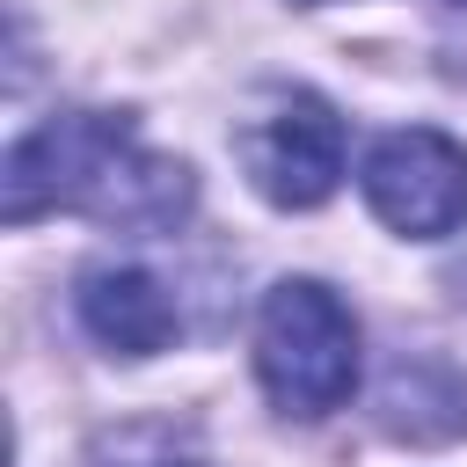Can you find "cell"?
<instances>
[{"instance_id":"cell-8","label":"cell","mask_w":467,"mask_h":467,"mask_svg":"<svg viewBox=\"0 0 467 467\" xmlns=\"http://www.w3.org/2000/svg\"><path fill=\"white\" fill-rule=\"evenodd\" d=\"M460 7H467V0H460Z\"/></svg>"},{"instance_id":"cell-4","label":"cell","mask_w":467,"mask_h":467,"mask_svg":"<svg viewBox=\"0 0 467 467\" xmlns=\"http://www.w3.org/2000/svg\"><path fill=\"white\" fill-rule=\"evenodd\" d=\"M241 168L248 182L277 204V212H314L336 182H343V117L306 95V88H285L270 95L248 131H241Z\"/></svg>"},{"instance_id":"cell-1","label":"cell","mask_w":467,"mask_h":467,"mask_svg":"<svg viewBox=\"0 0 467 467\" xmlns=\"http://www.w3.org/2000/svg\"><path fill=\"white\" fill-rule=\"evenodd\" d=\"M0 212L7 226H29L44 212H88L102 226L161 234L190 212V168L146 153L131 117L117 109H66L15 139L0 168Z\"/></svg>"},{"instance_id":"cell-7","label":"cell","mask_w":467,"mask_h":467,"mask_svg":"<svg viewBox=\"0 0 467 467\" xmlns=\"http://www.w3.org/2000/svg\"><path fill=\"white\" fill-rule=\"evenodd\" d=\"M306 7H321V0H306Z\"/></svg>"},{"instance_id":"cell-2","label":"cell","mask_w":467,"mask_h":467,"mask_svg":"<svg viewBox=\"0 0 467 467\" xmlns=\"http://www.w3.org/2000/svg\"><path fill=\"white\" fill-rule=\"evenodd\" d=\"M255 379L299 423H314V416L350 401V387H358V321L321 277H285V285L263 292Z\"/></svg>"},{"instance_id":"cell-3","label":"cell","mask_w":467,"mask_h":467,"mask_svg":"<svg viewBox=\"0 0 467 467\" xmlns=\"http://www.w3.org/2000/svg\"><path fill=\"white\" fill-rule=\"evenodd\" d=\"M358 182H365L372 219H387L409 241H445L467 219V146L431 124H401L372 139Z\"/></svg>"},{"instance_id":"cell-6","label":"cell","mask_w":467,"mask_h":467,"mask_svg":"<svg viewBox=\"0 0 467 467\" xmlns=\"http://www.w3.org/2000/svg\"><path fill=\"white\" fill-rule=\"evenodd\" d=\"M95 467H212L197 445H182L168 423H131L95 445Z\"/></svg>"},{"instance_id":"cell-5","label":"cell","mask_w":467,"mask_h":467,"mask_svg":"<svg viewBox=\"0 0 467 467\" xmlns=\"http://www.w3.org/2000/svg\"><path fill=\"white\" fill-rule=\"evenodd\" d=\"M73 306H80V328H88L102 350H117V358H153V350H168L175 328H182L168 285H161L153 270H139V263H102V270H88L80 292H73Z\"/></svg>"}]
</instances>
